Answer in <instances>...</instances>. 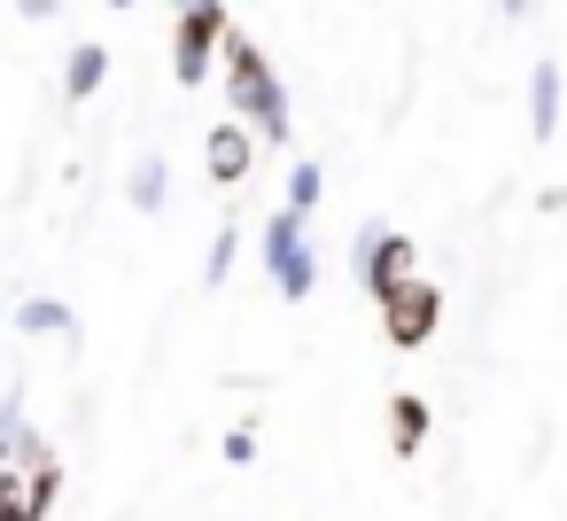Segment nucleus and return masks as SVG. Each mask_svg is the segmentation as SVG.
Segmentation results:
<instances>
[{
  "label": "nucleus",
  "mask_w": 567,
  "mask_h": 521,
  "mask_svg": "<svg viewBox=\"0 0 567 521\" xmlns=\"http://www.w3.org/2000/svg\"><path fill=\"white\" fill-rule=\"evenodd\" d=\"M226 79H234V102H241L265 133H288V110H280V94H272V71L257 63L249 40H226Z\"/></svg>",
  "instance_id": "f257e3e1"
},
{
  "label": "nucleus",
  "mask_w": 567,
  "mask_h": 521,
  "mask_svg": "<svg viewBox=\"0 0 567 521\" xmlns=\"http://www.w3.org/2000/svg\"><path fill=\"white\" fill-rule=\"evenodd\" d=\"M226 459H234V467H249V459H257V436H249V428H234V436H226Z\"/></svg>",
  "instance_id": "4468645a"
},
{
  "label": "nucleus",
  "mask_w": 567,
  "mask_h": 521,
  "mask_svg": "<svg viewBox=\"0 0 567 521\" xmlns=\"http://www.w3.org/2000/svg\"><path fill=\"white\" fill-rule=\"evenodd\" d=\"M435 319H443L435 280H412V288H396V296L381 304V327H389V343H396V350H420V343L435 335Z\"/></svg>",
  "instance_id": "7ed1b4c3"
},
{
  "label": "nucleus",
  "mask_w": 567,
  "mask_h": 521,
  "mask_svg": "<svg viewBox=\"0 0 567 521\" xmlns=\"http://www.w3.org/2000/svg\"><path fill=\"white\" fill-rule=\"evenodd\" d=\"M55 490H63V467L48 451H24V467H9V521H40Z\"/></svg>",
  "instance_id": "39448f33"
},
{
  "label": "nucleus",
  "mask_w": 567,
  "mask_h": 521,
  "mask_svg": "<svg viewBox=\"0 0 567 521\" xmlns=\"http://www.w3.org/2000/svg\"><path fill=\"white\" fill-rule=\"evenodd\" d=\"M94 86H102V55L79 48V55H71V94H94Z\"/></svg>",
  "instance_id": "9b49d317"
},
{
  "label": "nucleus",
  "mask_w": 567,
  "mask_h": 521,
  "mask_svg": "<svg viewBox=\"0 0 567 521\" xmlns=\"http://www.w3.org/2000/svg\"><path fill=\"white\" fill-rule=\"evenodd\" d=\"M551 110H559V71H536V141H551Z\"/></svg>",
  "instance_id": "9d476101"
},
{
  "label": "nucleus",
  "mask_w": 567,
  "mask_h": 521,
  "mask_svg": "<svg viewBox=\"0 0 567 521\" xmlns=\"http://www.w3.org/2000/svg\"><path fill=\"white\" fill-rule=\"evenodd\" d=\"M133 203H141V211L164 203V164H141V172H133Z\"/></svg>",
  "instance_id": "f8f14e48"
},
{
  "label": "nucleus",
  "mask_w": 567,
  "mask_h": 521,
  "mask_svg": "<svg viewBox=\"0 0 567 521\" xmlns=\"http://www.w3.org/2000/svg\"><path fill=\"white\" fill-rule=\"evenodd\" d=\"M358 273H365L373 304H389L396 288H412V242L404 234H365L358 242Z\"/></svg>",
  "instance_id": "20e7f679"
},
{
  "label": "nucleus",
  "mask_w": 567,
  "mask_h": 521,
  "mask_svg": "<svg viewBox=\"0 0 567 521\" xmlns=\"http://www.w3.org/2000/svg\"><path fill=\"white\" fill-rule=\"evenodd\" d=\"M210 172H218V180H241V172H249V133H241V125H226V133L210 141Z\"/></svg>",
  "instance_id": "1a4fd4ad"
},
{
  "label": "nucleus",
  "mask_w": 567,
  "mask_h": 521,
  "mask_svg": "<svg viewBox=\"0 0 567 521\" xmlns=\"http://www.w3.org/2000/svg\"><path fill=\"white\" fill-rule=\"evenodd\" d=\"M226 265H234V234H218V242H210V280H226Z\"/></svg>",
  "instance_id": "2eb2a0df"
},
{
  "label": "nucleus",
  "mask_w": 567,
  "mask_h": 521,
  "mask_svg": "<svg viewBox=\"0 0 567 521\" xmlns=\"http://www.w3.org/2000/svg\"><path fill=\"white\" fill-rule=\"evenodd\" d=\"M505 9H520V0H505Z\"/></svg>",
  "instance_id": "dca6fc26"
},
{
  "label": "nucleus",
  "mask_w": 567,
  "mask_h": 521,
  "mask_svg": "<svg viewBox=\"0 0 567 521\" xmlns=\"http://www.w3.org/2000/svg\"><path fill=\"white\" fill-rule=\"evenodd\" d=\"M17 327H24V335H63V343L79 335V319H71V311H63L55 296H32V304L17 311Z\"/></svg>",
  "instance_id": "6e6552de"
},
{
  "label": "nucleus",
  "mask_w": 567,
  "mask_h": 521,
  "mask_svg": "<svg viewBox=\"0 0 567 521\" xmlns=\"http://www.w3.org/2000/svg\"><path fill=\"white\" fill-rule=\"evenodd\" d=\"M210 40H218V0H187V17H179V79H203Z\"/></svg>",
  "instance_id": "423d86ee"
},
{
  "label": "nucleus",
  "mask_w": 567,
  "mask_h": 521,
  "mask_svg": "<svg viewBox=\"0 0 567 521\" xmlns=\"http://www.w3.org/2000/svg\"><path fill=\"white\" fill-rule=\"evenodd\" d=\"M311 203H319V172L296 164V180H288V211H311Z\"/></svg>",
  "instance_id": "ddd939ff"
},
{
  "label": "nucleus",
  "mask_w": 567,
  "mask_h": 521,
  "mask_svg": "<svg viewBox=\"0 0 567 521\" xmlns=\"http://www.w3.org/2000/svg\"><path fill=\"white\" fill-rule=\"evenodd\" d=\"M265 265H272L280 296H311L319 265L303 257V211H280V218H272V234H265Z\"/></svg>",
  "instance_id": "f03ea898"
},
{
  "label": "nucleus",
  "mask_w": 567,
  "mask_h": 521,
  "mask_svg": "<svg viewBox=\"0 0 567 521\" xmlns=\"http://www.w3.org/2000/svg\"><path fill=\"white\" fill-rule=\"evenodd\" d=\"M389 443H396L404 459L427 443V397H396V405H389Z\"/></svg>",
  "instance_id": "0eeeda50"
}]
</instances>
